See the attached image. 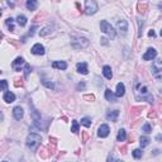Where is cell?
<instances>
[{"label": "cell", "instance_id": "1", "mask_svg": "<svg viewBox=\"0 0 162 162\" xmlns=\"http://www.w3.org/2000/svg\"><path fill=\"white\" fill-rule=\"evenodd\" d=\"M134 93H136V97L138 100H146V102H148L149 104H153V100L155 97L149 94L148 91V87L146 86V85L143 84H139V82H137L136 86H134Z\"/></svg>", "mask_w": 162, "mask_h": 162}, {"label": "cell", "instance_id": "2", "mask_svg": "<svg viewBox=\"0 0 162 162\" xmlns=\"http://www.w3.org/2000/svg\"><path fill=\"white\" fill-rule=\"evenodd\" d=\"M41 142H42V138L37 133H30L29 136L27 137V146H28L32 151H36V149L39 147Z\"/></svg>", "mask_w": 162, "mask_h": 162}, {"label": "cell", "instance_id": "3", "mask_svg": "<svg viewBox=\"0 0 162 162\" xmlns=\"http://www.w3.org/2000/svg\"><path fill=\"white\" fill-rule=\"evenodd\" d=\"M152 75L156 80H162V60H155L153 63H152Z\"/></svg>", "mask_w": 162, "mask_h": 162}, {"label": "cell", "instance_id": "4", "mask_svg": "<svg viewBox=\"0 0 162 162\" xmlns=\"http://www.w3.org/2000/svg\"><path fill=\"white\" fill-rule=\"evenodd\" d=\"M100 28H102V30L105 34H108L110 38H115V36H117V33H115V30H114V28L109 24L106 20H102L100 22Z\"/></svg>", "mask_w": 162, "mask_h": 162}, {"label": "cell", "instance_id": "5", "mask_svg": "<svg viewBox=\"0 0 162 162\" xmlns=\"http://www.w3.org/2000/svg\"><path fill=\"white\" fill-rule=\"evenodd\" d=\"M85 14L87 15H93L95 14L97 11V4L96 1H94V0H87L86 3H85Z\"/></svg>", "mask_w": 162, "mask_h": 162}, {"label": "cell", "instance_id": "6", "mask_svg": "<svg viewBox=\"0 0 162 162\" xmlns=\"http://www.w3.org/2000/svg\"><path fill=\"white\" fill-rule=\"evenodd\" d=\"M90 44V42L87 41L86 38H77L76 41L71 42V46L76 50H81V48H86L87 46Z\"/></svg>", "mask_w": 162, "mask_h": 162}, {"label": "cell", "instance_id": "7", "mask_svg": "<svg viewBox=\"0 0 162 162\" xmlns=\"http://www.w3.org/2000/svg\"><path fill=\"white\" fill-rule=\"evenodd\" d=\"M109 133H110L109 125L102 124V125L99 127V130H97V136H99L100 138H105V137H108V136H109Z\"/></svg>", "mask_w": 162, "mask_h": 162}, {"label": "cell", "instance_id": "8", "mask_svg": "<svg viewBox=\"0 0 162 162\" xmlns=\"http://www.w3.org/2000/svg\"><path fill=\"white\" fill-rule=\"evenodd\" d=\"M156 56H157V51H156L155 48H148L147 52L143 54L142 58L145 60V61H151V60L156 58Z\"/></svg>", "mask_w": 162, "mask_h": 162}, {"label": "cell", "instance_id": "9", "mask_svg": "<svg viewBox=\"0 0 162 162\" xmlns=\"http://www.w3.org/2000/svg\"><path fill=\"white\" fill-rule=\"evenodd\" d=\"M30 108H32V118H33V120H34V124L37 125V127L39 128H42V125H41V114L38 113V110H36L34 108H33V105H30Z\"/></svg>", "mask_w": 162, "mask_h": 162}, {"label": "cell", "instance_id": "10", "mask_svg": "<svg viewBox=\"0 0 162 162\" xmlns=\"http://www.w3.org/2000/svg\"><path fill=\"white\" fill-rule=\"evenodd\" d=\"M32 53L33 54H37V56H42L44 54V47L41 43H37L32 47Z\"/></svg>", "mask_w": 162, "mask_h": 162}, {"label": "cell", "instance_id": "11", "mask_svg": "<svg viewBox=\"0 0 162 162\" xmlns=\"http://www.w3.org/2000/svg\"><path fill=\"white\" fill-rule=\"evenodd\" d=\"M23 108L22 106H15V108L13 109V115H14V118L17 119V120H20V119L23 118Z\"/></svg>", "mask_w": 162, "mask_h": 162}, {"label": "cell", "instance_id": "12", "mask_svg": "<svg viewBox=\"0 0 162 162\" xmlns=\"http://www.w3.org/2000/svg\"><path fill=\"white\" fill-rule=\"evenodd\" d=\"M24 65V58L23 57H17L14 61H13V63H11V66H13V69L15 70V71H20V69L18 66H22Z\"/></svg>", "mask_w": 162, "mask_h": 162}, {"label": "cell", "instance_id": "13", "mask_svg": "<svg viewBox=\"0 0 162 162\" xmlns=\"http://www.w3.org/2000/svg\"><path fill=\"white\" fill-rule=\"evenodd\" d=\"M117 27H118V29L120 30L122 33H127V30H128V23H127V20H124V19H122V20H119V22L117 23Z\"/></svg>", "mask_w": 162, "mask_h": 162}, {"label": "cell", "instance_id": "14", "mask_svg": "<svg viewBox=\"0 0 162 162\" xmlns=\"http://www.w3.org/2000/svg\"><path fill=\"white\" fill-rule=\"evenodd\" d=\"M118 115H119V110H109L106 113V119L112 122H117Z\"/></svg>", "mask_w": 162, "mask_h": 162}, {"label": "cell", "instance_id": "15", "mask_svg": "<svg viewBox=\"0 0 162 162\" xmlns=\"http://www.w3.org/2000/svg\"><path fill=\"white\" fill-rule=\"evenodd\" d=\"M125 94V86L124 84H122V82H119L117 85V91H115V96L117 97H122Z\"/></svg>", "mask_w": 162, "mask_h": 162}, {"label": "cell", "instance_id": "16", "mask_svg": "<svg viewBox=\"0 0 162 162\" xmlns=\"http://www.w3.org/2000/svg\"><path fill=\"white\" fill-rule=\"evenodd\" d=\"M77 72L82 75H87L89 70H87V65L85 62H79L77 63Z\"/></svg>", "mask_w": 162, "mask_h": 162}, {"label": "cell", "instance_id": "17", "mask_svg": "<svg viewBox=\"0 0 162 162\" xmlns=\"http://www.w3.org/2000/svg\"><path fill=\"white\" fill-rule=\"evenodd\" d=\"M52 67L53 69H60V70H66L67 69V63L65 61H54L52 63Z\"/></svg>", "mask_w": 162, "mask_h": 162}, {"label": "cell", "instance_id": "18", "mask_svg": "<svg viewBox=\"0 0 162 162\" xmlns=\"http://www.w3.org/2000/svg\"><path fill=\"white\" fill-rule=\"evenodd\" d=\"M3 99H4L5 103H13L14 100H15V95H14L13 93H10V91H5Z\"/></svg>", "mask_w": 162, "mask_h": 162}, {"label": "cell", "instance_id": "19", "mask_svg": "<svg viewBox=\"0 0 162 162\" xmlns=\"http://www.w3.org/2000/svg\"><path fill=\"white\" fill-rule=\"evenodd\" d=\"M105 97H106V100L110 102V103H115V102H117V99H115V94L112 93L110 89H106V90H105Z\"/></svg>", "mask_w": 162, "mask_h": 162}, {"label": "cell", "instance_id": "20", "mask_svg": "<svg viewBox=\"0 0 162 162\" xmlns=\"http://www.w3.org/2000/svg\"><path fill=\"white\" fill-rule=\"evenodd\" d=\"M145 109V106H134V108L130 109V115H132V118L133 117H137V115H139L140 113H142V110Z\"/></svg>", "mask_w": 162, "mask_h": 162}, {"label": "cell", "instance_id": "21", "mask_svg": "<svg viewBox=\"0 0 162 162\" xmlns=\"http://www.w3.org/2000/svg\"><path fill=\"white\" fill-rule=\"evenodd\" d=\"M103 74L104 76H105L108 80H110V79L113 77V72H112V67L110 66H104L103 69Z\"/></svg>", "mask_w": 162, "mask_h": 162}, {"label": "cell", "instance_id": "22", "mask_svg": "<svg viewBox=\"0 0 162 162\" xmlns=\"http://www.w3.org/2000/svg\"><path fill=\"white\" fill-rule=\"evenodd\" d=\"M26 7L28 10H36L38 7V3L37 1H34V0H28V1L26 3Z\"/></svg>", "mask_w": 162, "mask_h": 162}, {"label": "cell", "instance_id": "23", "mask_svg": "<svg viewBox=\"0 0 162 162\" xmlns=\"http://www.w3.org/2000/svg\"><path fill=\"white\" fill-rule=\"evenodd\" d=\"M137 8H138V13L145 14L146 10H147V3H138V4H137Z\"/></svg>", "mask_w": 162, "mask_h": 162}, {"label": "cell", "instance_id": "24", "mask_svg": "<svg viewBox=\"0 0 162 162\" xmlns=\"http://www.w3.org/2000/svg\"><path fill=\"white\" fill-rule=\"evenodd\" d=\"M52 29H53V27L52 26H48V27H46V28H43L39 32V34H41V37H46L47 34H50V33L52 32Z\"/></svg>", "mask_w": 162, "mask_h": 162}, {"label": "cell", "instance_id": "25", "mask_svg": "<svg viewBox=\"0 0 162 162\" xmlns=\"http://www.w3.org/2000/svg\"><path fill=\"white\" fill-rule=\"evenodd\" d=\"M125 138H127V133H125V130H124V129H119L118 136H117V139L119 140V142H123Z\"/></svg>", "mask_w": 162, "mask_h": 162}, {"label": "cell", "instance_id": "26", "mask_svg": "<svg viewBox=\"0 0 162 162\" xmlns=\"http://www.w3.org/2000/svg\"><path fill=\"white\" fill-rule=\"evenodd\" d=\"M149 138L148 137H140V140H139V145H140V147L142 148H145V147H147V146L149 145Z\"/></svg>", "mask_w": 162, "mask_h": 162}, {"label": "cell", "instance_id": "27", "mask_svg": "<svg viewBox=\"0 0 162 162\" xmlns=\"http://www.w3.org/2000/svg\"><path fill=\"white\" fill-rule=\"evenodd\" d=\"M17 22H18V24H19L20 27H24L27 24V18L24 17V15H18V17H17Z\"/></svg>", "mask_w": 162, "mask_h": 162}, {"label": "cell", "instance_id": "28", "mask_svg": "<svg viewBox=\"0 0 162 162\" xmlns=\"http://www.w3.org/2000/svg\"><path fill=\"white\" fill-rule=\"evenodd\" d=\"M5 24H7V27L9 28L10 32H14V20L11 19V18H8V19L5 20Z\"/></svg>", "mask_w": 162, "mask_h": 162}, {"label": "cell", "instance_id": "29", "mask_svg": "<svg viewBox=\"0 0 162 162\" xmlns=\"http://www.w3.org/2000/svg\"><path fill=\"white\" fill-rule=\"evenodd\" d=\"M39 156H41L42 158H47V157H50V156H51V153L48 152L47 148H42L41 152H39Z\"/></svg>", "mask_w": 162, "mask_h": 162}, {"label": "cell", "instance_id": "30", "mask_svg": "<svg viewBox=\"0 0 162 162\" xmlns=\"http://www.w3.org/2000/svg\"><path fill=\"white\" fill-rule=\"evenodd\" d=\"M142 132H145L146 134H149V133H151V132H152V127H151V124L146 123V124L142 127Z\"/></svg>", "mask_w": 162, "mask_h": 162}, {"label": "cell", "instance_id": "31", "mask_svg": "<svg viewBox=\"0 0 162 162\" xmlns=\"http://www.w3.org/2000/svg\"><path fill=\"white\" fill-rule=\"evenodd\" d=\"M72 133H79V123L76 120H72V128H71Z\"/></svg>", "mask_w": 162, "mask_h": 162}, {"label": "cell", "instance_id": "32", "mask_svg": "<svg viewBox=\"0 0 162 162\" xmlns=\"http://www.w3.org/2000/svg\"><path fill=\"white\" fill-rule=\"evenodd\" d=\"M42 84H43L46 87H48V89H54V85H53V82H52V81H48V80H42Z\"/></svg>", "mask_w": 162, "mask_h": 162}, {"label": "cell", "instance_id": "33", "mask_svg": "<svg viewBox=\"0 0 162 162\" xmlns=\"http://www.w3.org/2000/svg\"><path fill=\"white\" fill-rule=\"evenodd\" d=\"M132 155H133L134 158H140L142 157V155H143V152L140 151V149H134V151L132 152Z\"/></svg>", "mask_w": 162, "mask_h": 162}, {"label": "cell", "instance_id": "34", "mask_svg": "<svg viewBox=\"0 0 162 162\" xmlns=\"http://www.w3.org/2000/svg\"><path fill=\"white\" fill-rule=\"evenodd\" d=\"M23 79H15V81H14V86L15 87H22L23 86Z\"/></svg>", "mask_w": 162, "mask_h": 162}, {"label": "cell", "instance_id": "35", "mask_svg": "<svg viewBox=\"0 0 162 162\" xmlns=\"http://www.w3.org/2000/svg\"><path fill=\"white\" fill-rule=\"evenodd\" d=\"M81 124L85 125V127H90V125H91V120L89 118H84V119H81Z\"/></svg>", "mask_w": 162, "mask_h": 162}, {"label": "cell", "instance_id": "36", "mask_svg": "<svg viewBox=\"0 0 162 162\" xmlns=\"http://www.w3.org/2000/svg\"><path fill=\"white\" fill-rule=\"evenodd\" d=\"M29 72H30V66L28 63H26V66H24V77H28Z\"/></svg>", "mask_w": 162, "mask_h": 162}, {"label": "cell", "instance_id": "37", "mask_svg": "<svg viewBox=\"0 0 162 162\" xmlns=\"http://www.w3.org/2000/svg\"><path fill=\"white\" fill-rule=\"evenodd\" d=\"M84 99L89 100V102H94V100H95V96H94L93 94H86V95L84 96Z\"/></svg>", "mask_w": 162, "mask_h": 162}, {"label": "cell", "instance_id": "38", "mask_svg": "<svg viewBox=\"0 0 162 162\" xmlns=\"http://www.w3.org/2000/svg\"><path fill=\"white\" fill-rule=\"evenodd\" d=\"M44 15H46L44 13H42V14L39 13V14L37 15V17H34V19H33V20H34V22H39V19L42 20V19H43V17H44Z\"/></svg>", "mask_w": 162, "mask_h": 162}, {"label": "cell", "instance_id": "39", "mask_svg": "<svg viewBox=\"0 0 162 162\" xmlns=\"http://www.w3.org/2000/svg\"><path fill=\"white\" fill-rule=\"evenodd\" d=\"M7 87H8V82H7V80H3V81H1V90H3V91H5V90H7Z\"/></svg>", "mask_w": 162, "mask_h": 162}, {"label": "cell", "instance_id": "40", "mask_svg": "<svg viewBox=\"0 0 162 162\" xmlns=\"http://www.w3.org/2000/svg\"><path fill=\"white\" fill-rule=\"evenodd\" d=\"M89 138V133L87 132H82V143H85Z\"/></svg>", "mask_w": 162, "mask_h": 162}, {"label": "cell", "instance_id": "41", "mask_svg": "<svg viewBox=\"0 0 162 162\" xmlns=\"http://www.w3.org/2000/svg\"><path fill=\"white\" fill-rule=\"evenodd\" d=\"M138 24H139V33H138V37H142V26H143V22L138 19Z\"/></svg>", "mask_w": 162, "mask_h": 162}, {"label": "cell", "instance_id": "42", "mask_svg": "<svg viewBox=\"0 0 162 162\" xmlns=\"http://www.w3.org/2000/svg\"><path fill=\"white\" fill-rule=\"evenodd\" d=\"M157 117V113L155 110H151V113H148V118H156Z\"/></svg>", "mask_w": 162, "mask_h": 162}, {"label": "cell", "instance_id": "43", "mask_svg": "<svg viewBox=\"0 0 162 162\" xmlns=\"http://www.w3.org/2000/svg\"><path fill=\"white\" fill-rule=\"evenodd\" d=\"M84 89H85V82H80L77 85V90H84Z\"/></svg>", "mask_w": 162, "mask_h": 162}, {"label": "cell", "instance_id": "44", "mask_svg": "<svg viewBox=\"0 0 162 162\" xmlns=\"http://www.w3.org/2000/svg\"><path fill=\"white\" fill-rule=\"evenodd\" d=\"M119 149H120L122 153H127V146H120Z\"/></svg>", "mask_w": 162, "mask_h": 162}, {"label": "cell", "instance_id": "45", "mask_svg": "<svg viewBox=\"0 0 162 162\" xmlns=\"http://www.w3.org/2000/svg\"><path fill=\"white\" fill-rule=\"evenodd\" d=\"M50 142L52 143V145H54V146L57 145V139H56V138H53V137H51V138H50Z\"/></svg>", "mask_w": 162, "mask_h": 162}, {"label": "cell", "instance_id": "46", "mask_svg": "<svg viewBox=\"0 0 162 162\" xmlns=\"http://www.w3.org/2000/svg\"><path fill=\"white\" fill-rule=\"evenodd\" d=\"M9 42H10V43H11V44H14V46H15V47H18V46H19V44H18V43H17V42H15V39H10V41H9Z\"/></svg>", "mask_w": 162, "mask_h": 162}, {"label": "cell", "instance_id": "47", "mask_svg": "<svg viewBox=\"0 0 162 162\" xmlns=\"http://www.w3.org/2000/svg\"><path fill=\"white\" fill-rule=\"evenodd\" d=\"M100 41H102V43H103V44H108V39L102 38V39H100Z\"/></svg>", "mask_w": 162, "mask_h": 162}, {"label": "cell", "instance_id": "48", "mask_svg": "<svg viewBox=\"0 0 162 162\" xmlns=\"http://www.w3.org/2000/svg\"><path fill=\"white\" fill-rule=\"evenodd\" d=\"M148 36H149V37H155V32H153V30H149Z\"/></svg>", "mask_w": 162, "mask_h": 162}, {"label": "cell", "instance_id": "49", "mask_svg": "<svg viewBox=\"0 0 162 162\" xmlns=\"http://www.w3.org/2000/svg\"><path fill=\"white\" fill-rule=\"evenodd\" d=\"M156 139L160 140V142H161V140H162V136H157V137H156Z\"/></svg>", "mask_w": 162, "mask_h": 162}, {"label": "cell", "instance_id": "50", "mask_svg": "<svg viewBox=\"0 0 162 162\" xmlns=\"http://www.w3.org/2000/svg\"><path fill=\"white\" fill-rule=\"evenodd\" d=\"M161 36H162V29H161Z\"/></svg>", "mask_w": 162, "mask_h": 162}, {"label": "cell", "instance_id": "51", "mask_svg": "<svg viewBox=\"0 0 162 162\" xmlns=\"http://www.w3.org/2000/svg\"><path fill=\"white\" fill-rule=\"evenodd\" d=\"M4 162H7V161H4Z\"/></svg>", "mask_w": 162, "mask_h": 162}]
</instances>
